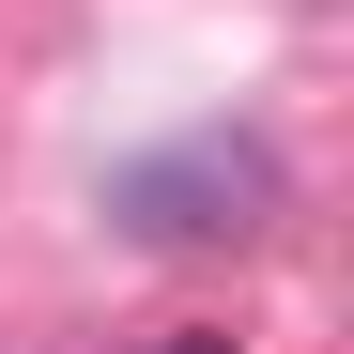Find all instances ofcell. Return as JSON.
Masks as SVG:
<instances>
[{"label": "cell", "instance_id": "obj_1", "mask_svg": "<svg viewBox=\"0 0 354 354\" xmlns=\"http://www.w3.org/2000/svg\"><path fill=\"white\" fill-rule=\"evenodd\" d=\"M262 201H277V169H262L247 139H201V154H169V169L124 185V216L169 231V247H201V231H262Z\"/></svg>", "mask_w": 354, "mask_h": 354}, {"label": "cell", "instance_id": "obj_2", "mask_svg": "<svg viewBox=\"0 0 354 354\" xmlns=\"http://www.w3.org/2000/svg\"><path fill=\"white\" fill-rule=\"evenodd\" d=\"M154 354H231V339H201V324H185V339H154Z\"/></svg>", "mask_w": 354, "mask_h": 354}]
</instances>
